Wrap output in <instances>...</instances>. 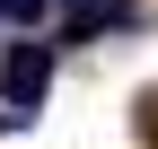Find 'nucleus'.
<instances>
[{"instance_id": "1", "label": "nucleus", "mask_w": 158, "mask_h": 149, "mask_svg": "<svg viewBox=\"0 0 158 149\" xmlns=\"http://www.w3.org/2000/svg\"><path fill=\"white\" fill-rule=\"evenodd\" d=\"M44 88H53V44H44V35H27V44L0 62V105H27V114H35Z\"/></svg>"}, {"instance_id": "2", "label": "nucleus", "mask_w": 158, "mask_h": 149, "mask_svg": "<svg viewBox=\"0 0 158 149\" xmlns=\"http://www.w3.org/2000/svg\"><path fill=\"white\" fill-rule=\"evenodd\" d=\"M123 18H132V0H62V35H70V44H88V35L123 26Z\"/></svg>"}, {"instance_id": "3", "label": "nucleus", "mask_w": 158, "mask_h": 149, "mask_svg": "<svg viewBox=\"0 0 158 149\" xmlns=\"http://www.w3.org/2000/svg\"><path fill=\"white\" fill-rule=\"evenodd\" d=\"M44 18H53V0H0V26H27V35H35Z\"/></svg>"}]
</instances>
